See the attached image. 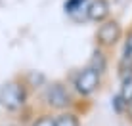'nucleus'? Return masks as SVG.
Returning <instances> with one entry per match:
<instances>
[{"label": "nucleus", "instance_id": "nucleus-1", "mask_svg": "<svg viewBox=\"0 0 132 126\" xmlns=\"http://www.w3.org/2000/svg\"><path fill=\"white\" fill-rule=\"evenodd\" d=\"M0 101L8 107V109L15 111L25 103V88L17 82H8L0 90Z\"/></svg>", "mask_w": 132, "mask_h": 126}, {"label": "nucleus", "instance_id": "nucleus-2", "mask_svg": "<svg viewBox=\"0 0 132 126\" xmlns=\"http://www.w3.org/2000/svg\"><path fill=\"white\" fill-rule=\"evenodd\" d=\"M46 101H48L50 107H54V109H65V107L71 103V97H69V92L65 90V86L60 84V82H56V84H52V86H48Z\"/></svg>", "mask_w": 132, "mask_h": 126}, {"label": "nucleus", "instance_id": "nucleus-3", "mask_svg": "<svg viewBox=\"0 0 132 126\" xmlns=\"http://www.w3.org/2000/svg\"><path fill=\"white\" fill-rule=\"evenodd\" d=\"M75 86L82 96H88V94H92L100 86V75L96 71H92L90 67L88 69H82L79 73V76H77V80H75Z\"/></svg>", "mask_w": 132, "mask_h": 126}, {"label": "nucleus", "instance_id": "nucleus-4", "mask_svg": "<svg viewBox=\"0 0 132 126\" xmlns=\"http://www.w3.org/2000/svg\"><path fill=\"white\" fill-rule=\"evenodd\" d=\"M119 37H121V27H119L117 21H105L98 31L100 42L105 44V46H113V44L119 40Z\"/></svg>", "mask_w": 132, "mask_h": 126}, {"label": "nucleus", "instance_id": "nucleus-5", "mask_svg": "<svg viewBox=\"0 0 132 126\" xmlns=\"http://www.w3.org/2000/svg\"><path fill=\"white\" fill-rule=\"evenodd\" d=\"M86 15L92 21H103L109 15V4L107 0H94L88 8H86Z\"/></svg>", "mask_w": 132, "mask_h": 126}, {"label": "nucleus", "instance_id": "nucleus-6", "mask_svg": "<svg viewBox=\"0 0 132 126\" xmlns=\"http://www.w3.org/2000/svg\"><path fill=\"white\" fill-rule=\"evenodd\" d=\"M105 67H107V61H105V56H103L102 52H94V56H92V59H90V69L92 71H96V73H103L105 71Z\"/></svg>", "mask_w": 132, "mask_h": 126}, {"label": "nucleus", "instance_id": "nucleus-7", "mask_svg": "<svg viewBox=\"0 0 132 126\" xmlns=\"http://www.w3.org/2000/svg\"><path fill=\"white\" fill-rule=\"evenodd\" d=\"M54 126H80V122L73 113H61L54 119Z\"/></svg>", "mask_w": 132, "mask_h": 126}, {"label": "nucleus", "instance_id": "nucleus-8", "mask_svg": "<svg viewBox=\"0 0 132 126\" xmlns=\"http://www.w3.org/2000/svg\"><path fill=\"white\" fill-rule=\"evenodd\" d=\"M119 97L126 103V105H130V103H132V76H130V78H126V80H122Z\"/></svg>", "mask_w": 132, "mask_h": 126}, {"label": "nucleus", "instance_id": "nucleus-9", "mask_svg": "<svg viewBox=\"0 0 132 126\" xmlns=\"http://www.w3.org/2000/svg\"><path fill=\"white\" fill-rule=\"evenodd\" d=\"M86 0H67L65 2V12L67 13H75L77 10H82V4Z\"/></svg>", "mask_w": 132, "mask_h": 126}, {"label": "nucleus", "instance_id": "nucleus-10", "mask_svg": "<svg viewBox=\"0 0 132 126\" xmlns=\"http://www.w3.org/2000/svg\"><path fill=\"white\" fill-rule=\"evenodd\" d=\"M33 126H54V119H52V116H48V115H42L40 119L35 120Z\"/></svg>", "mask_w": 132, "mask_h": 126}, {"label": "nucleus", "instance_id": "nucleus-11", "mask_svg": "<svg viewBox=\"0 0 132 126\" xmlns=\"http://www.w3.org/2000/svg\"><path fill=\"white\" fill-rule=\"evenodd\" d=\"M125 53H126V56H132V31L128 33V37H126V42H125Z\"/></svg>", "mask_w": 132, "mask_h": 126}, {"label": "nucleus", "instance_id": "nucleus-12", "mask_svg": "<svg viewBox=\"0 0 132 126\" xmlns=\"http://www.w3.org/2000/svg\"><path fill=\"white\" fill-rule=\"evenodd\" d=\"M113 105H115V109H117V113H121V111H122V105H126V103H125V101H122V100H121V97H119V96H117V97H115V100H113Z\"/></svg>", "mask_w": 132, "mask_h": 126}]
</instances>
